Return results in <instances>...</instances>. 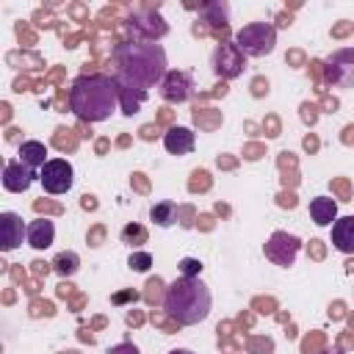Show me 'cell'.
I'll use <instances>...</instances> for the list:
<instances>
[{
    "label": "cell",
    "mask_w": 354,
    "mask_h": 354,
    "mask_svg": "<svg viewBox=\"0 0 354 354\" xmlns=\"http://www.w3.org/2000/svg\"><path fill=\"white\" fill-rule=\"evenodd\" d=\"M113 61H116V77L113 80L119 86H130L138 91H147L155 83L160 86V80L166 75V53L160 44L124 41L113 50Z\"/></svg>",
    "instance_id": "1"
},
{
    "label": "cell",
    "mask_w": 354,
    "mask_h": 354,
    "mask_svg": "<svg viewBox=\"0 0 354 354\" xmlns=\"http://www.w3.org/2000/svg\"><path fill=\"white\" fill-rule=\"evenodd\" d=\"M119 105L116 80L108 75H80L69 88V111L83 122H102Z\"/></svg>",
    "instance_id": "2"
},
{
    "label": "cell",
    "mask_w": 354,
    "mask_h": 354,
    "mask_svg": "<svg viewBox=\"0 0 354 354\" xmlns=\"http://www.w3.org/2000/svg\"><path fill=\"white\" fill-rule=\"evenodd\" d=\"M210 304H213V296H210L207 285L196 277H180L163 293L166 315L171 321H177L180 326L205 321L210 315Z\"/></svg>",
    "instance_id": "3"
},
{
    "label": "cell",
    "mask_w": 354,
    "mask_h": 354,
    "mask_svg": "<svg viewBox=\"0 0 354 354\" xmlns=\"http://www.w3.org/2000/svg\"><path fill=\"white\" fill-rule=\"evenodd\" d=\"M235 44L243 55H252V58L268 55L277 44V28L271 22H249L235 33Z\"/></svg>",
    "instance_id": "4"
},
{
    "label": "cell",
    "mask_w": 354,
    "mask_h": 354,
    "mask_svg": "<svg viewBox=\"0 0 354 354\" xmlns=\"http://www.w3.org/2000/svg\"><path fill=\"white\" fill-rule=\"evenodd\" d=\"M324 77L329 86H354V50L351 47H340L335 50L326 64H324Z\"/></svg>",
    "instance_id": "5"
},
{
    "label": "cell",
    "mask_w": 354,
    "mask_h": 354,
    "mask_svg": "<svg viewBox=\"0 0 354 354\" xmlns=\"http://www.w3.org/2000/svg\"><path fill=\"white\" fill-rule=\"evenodd\" d=\"M39 180H41V185H44L47 194H66L72 188V183H75V171H72L69 160L53 158V160H47L41 166Z\"/></svg>",
    "instance_id": "6"
},
{
    "label": "cell",
    "mask_w": 354,
    "mask_h": 354,
    "mask_svg": "<svg viewBox=\"0 0 354 354\" xmlns=\"http://www.w3.org/2000/svg\"><path fill=\"white\" fill-rule=\"evenodd\" d=\"M243 61L246 55L238 50L235 41H221L216 50H213V72L224 80H232L243 72Z\"/></svg>",
    "instance_id": "7"
},
{
    "label": "cell",
    "mask_w": 354,
    "mask_h": 354,
    "mask_svg": "<svg viewBox=\"0 0 354 354\" xmlns=\"http://www.w3.org/2000/svg\"><path fill=\"white\" fill-rule=\"evenodd\" d=\"M299 249H301V241L296 238V235H288V232H274L271 238H268V243H266V257L271 260V263H277V266H293V260H296V254H299Z\"/></svg>",
    "instance_id": "8"
},
{
    "label": "cell",
    "mask_w": 354,
    "mask_h": 354,
    "mask_svg": "<svg viewBox=\"0 0 354 354\" xmlns=\"http://www.w3.org/2000/svg\"><path fill=\"white\" fill-rule=\"evenodd\" d=\"M191 91H194V80H191L188 72H177L174 69V72H166L163 80H160V97L166 102H171V105L185 102L191 97Z\"/></svg>",
    "instance_id": "9"
},
{
    "label": "cell",
    "mask_w": 354,
    "mask_h": 354,
    "mask_svg": "<svg viewBox=\"0 0 354 354\" xmlns=\"http://www.w3.org/2000/svg\"><path fill=\"white\" fill-rule=\"evenodd\" d=\"M22 232H28L22 227V216L6 210L0 213V243H3V252H11L22 243Z\"/></svg>",
    "instance_id": "10"
},
{
    "label": "cell",
    "mask_w": 354,
    "mask_h": 354,
    "mask_svg": "<svg viewBox=\"0 0 354 354\" xmlns=\"http://www.w3.org/2000/svg\"><path fill=\"white\" fill-rule=\"evenodd\" d=\"M33 177H36L33 169H28L25 163H17V160L6 163V169H3V185H6V191H14V194L28 191Z\"/></svg>",
    "instance_id": "11"
},
{
    "label": "cell",
    "mask_w": 354,
    "mask_h": 354,
    "mask_svg": "<svg viewBox=\"0 0 354 354\" xmlns=\"http://www.w3.org/2000/svg\"><path fill=\"white\" fill-rule=\"evenodd\" d=\"M163 147L171 155H188L194 149V130L191 127H180V124L169 127L163 133Z\"/></svg>",
    "instance_id": "12"
},
{
    "label": "cell",
    "mask_w": 354,
    "mask_h": 354,
    "mask_svg": "<svg viewBox=\"0 0 354 354\" xmlns=\"http://www.w3.org/2000/svg\"><path fill=\"white\" fill-rule=\"evenodd\" d=\"M332 243L343 254H354V216H343L332 224Z\"/></svg>",
    "instance_id": "13"
},
{
    "label": "cell",
    "mask_w": 354,
    "mask_h": 354,
    "mask_svg": "<svg viewBox=\"0 0 354 354\" xmlns=\"http://www.w3.org/2000/svg\"><path fill=\"white\" fill-rule=\"evenodd\" d=\"M28 243L33 246V249H47V246H53V238H55V224L44 216V218H36V221H30L28 224Z\"/></svg>",
    "instance_id": "14"
},
{
    "label": "cell",
    "mask_w": 354,
    "mask_h": 354,
    "mask_svg": "<svg viewBox=\"0 0 354 354\" xmlns=\"http://www.w3.org/2000/svg\"><path fill=\"white\" fill-rule=\"evenodd\" d=\"M130 28H133V33H138V36H144V39H160V36H166V30H169V25H166L158 14L133 17V19H130Z\"/></svg>",
    "instance_id": "15"
},
{
    "label": "cell",
    "mask_w": 354,
    "mask_h": 354,
    "mask_svg": "<svg viewBox=\"0 0 354 354\" xmlns=\"http://www.w3.org/2000/svg\"><path fill=\"white\" fill-rule=\"evenodd\" d=\"M310 216H313V221H315L318 227L335 224V221H337V205H335V199H329V196H315V199H310Z\"/></svg>",
    "instance_id": "16"
},
{
    "label": "cell",
    "mask_w": 354,
    "mask_h": 354,
    "mask_svg": "<svg viewBox=\"0 0 354 354\" xmlns=\"http://www.w3.org/2000/svg\"><path fill=\"white\" fill-rule=\"evenodd\" d=\"M19 163L28 169H41L47 163V147L41 141H22L19 144Z\"/></svg>",
    "instance_id": "17"
},
{
    "label": "cell",
    "mask_w": 354,
    "mask_h": 354,
    "mask_svg": "<svg viewBox=\"0 0 354 354\" xmlns=\"http://www.w3.org/2000/svg\"><path fill=\"white\" fill-rule=\"evenodd\" d=\"M116 88H119V97H122V113L133 116L138 111L141 100L147 97V91H138V88H130V86H119V83H116Z\"/></svg>",
    "instance_id": "18"
},
{
    "label": "cell",
    "mask_w": 354,
    "mask_h": 354,
    "mask_svg": "<svg viewBox=\"0 0 354 354\" xmlns=\"http://www.w3.org/2000/svg\"><path fill=\"white\" fill-rule=\"evenodd\" d=\"M177 205L174 202H158V205H152V210H149V216H152V221L158 224V227H169V224H174V218H177Z\"/></svg>",
    "instance_id": "19"
},
{
    "label": "cell",
    "mask_w": 354,
    "mask_h": 354,
    "mask_svg": "<svg viewBox=\"0 0 354 354\" xmlns=\"http://www.w3.org/2000/svg\"><path fill=\"white\" fill-rule=\"evenodd\" d=\"M53 268L61 274V277H72L77 268H80V257L75 252H58L55 260H53Z\"/></svg>",
    "instance_id": "20"
},
{
    "label": "cell",
    "mask_w": 354,
    "mask_h": 354,
    "mask_svg": "<svg viewBox=\"0 0 354 354\" xmlns=\"http://www.w3.org/2000/svg\"><path fill=\"white\" fill-rule=\"evenodd\" d=\"M202 14L213 25H221V28L227 25V3H207V6H202Z\"/></svg>",
    "instance_id": "21"
},
{
    "label": "cell",
    "mask_w": 354,
    "mask_h": 354,
    "mask_svg": "<svg viewBox=\"0 0 354 354\" xmlns=\"http://www.w3.org/2000/svg\"><path fill=\"white\" fill-rule=\"evenodd\" d=\"M122 241H124V243H130V246H138V243H144V241H147V232H144L141 227H133V224H130V227H124V230H122Z\"/></svg>",
    "instance_id": "22"
},
{
    "label": "cell",
    "mask_w": 354,
    "mask_h": 354,
    "mask_svg": "<svg viewBox=\"0 0 354 354\" xmlns=\"http://www.w3.org/2000/svg\"><path fill=\"white\" fill-rule=\"evenodd\" d=\"M127 266H130L133 271H147V268L152 266V254H149V252H133L130 260H127Z\"/></svg>",
    "instance_id": "23"
},
{
    "label": "cell",
    "mask_w": 354,
    "mask_h": 354,
    "mask_svg": "<svg viewBox=\"0 0 354 354\" xmlns=\"http://www.w3.org/2000/svg\"><path fill=\"white\" fill-rule=\"evenodd\" d=\"M207 111H210V108H196V111H194V122H196L199 127H216V124L221 122V116H218V113L207 116Z\"/></svg>",
    "instance_id": "24"
},
{
    "label": "cell",
    "mask_w": 354,
    "mask_h": 354,
    "mask_svg": "<svg viewBox=\"0 0 354 354\" xmlns=\"http://www.w3.org/2000/svg\"><path fill=\"white\" fill-rule=\"evenodd\" d=\"M55 147H58V149H72V147H75L72 130H66V127H58V130H55Z\"/></svg>",
    "instance_id": "25"
},
{
    "label": "cell",
    "mask_w": 354,
    "mask_h": 354,
    "mask_svg": "<svg viewBox=\"0 0 354 354\" xmlns=\"http://www.w3.org/2000/svg\"><path fill=\"white\" fill-rule=\"evenodd\" d=\"M180 271H183V277H196L202 271V263L194 257H185V260H180Z\"/></svg>",
    "instance_id": "26"
},
{
    "label": "cell",
    "mask_w": 354,
    "mask_h": 354,
    "mask_svg": "<svg viewBox=\"0 0 354 354\" xmlns=\"http://www.w3.org/2000/svg\"><path fill=\"white\" fill-rule=\"evenodd\" d=\"M249 348H252V351H263V354H271V351H274V343H271L268 337H254V340H249Z\"/></svg>",
    "instance_id": "27"
},
{
    "label": "cell",
    "mask_w": 354,
    "mask_h": 354,
    "mask_svg": "<svg viewBox=\"0 0 354 354\" xmlns=\"http://www.w3.org/2000/svg\"><path fill=\"white\" fill-rule=\"evenodd\" d=\"M210 185V180H207V171H194V180H191V191H205Z\"/></svg>",
    "instance_id": "28"
},
{
    "label": "cell",
    "mask_w": 354,
    "mask_h": 354,
    "mask_svg": "<svg viewBox=\"0 0 354 354\" xmlns=\"http://www.w3.org/2000/svg\"><path fill=\"white\" fill-rule=\"evenodd\" d=\"M147 288H149V290H147V301H155V299H158V288H163V282L155 277V279H149Z\"/></svg>",
    "instance_id": "29"
},
{
    "label": "cell",
    "mask_w": 354,
    "mask_h": 354,
    "mask_svg": "<svg viewBox=\"0 0 354 354\" xmlns=\"http://www.w3.org/2000/svg\"><path fill=\"white\" fill-rule=\"evenodd\" d=\"M108 354H138V348L130 346V343H122V346H113Z\"/></svg>",
    "instance_id": "30"
},
{
    "label": "cell",
    "mask_w": 354,
    "mask_h": 354,
    "mask_svg": "<svg viewBox=\"0 0 354 354\" xmlns=\"http://www.w3.org/2000/svg\"><path fill=\"white\" fill-rule=\"evenodd\" d=\"M39 313L53 315V304H50V301H44V304H41V301H36V304H33V315H39Z\"/></svg>",
    "instance_id": "31"
},
{
    "label": "cell",
    "mask_w": 354,
    "mask_h": 354,
    "mask_svg": "<svg viewBox=\"0 0 354 354\" xmlns=\"http://www.w3.org/2000/svg\"><path fill=\"white\" fill-rule=\"evenodd\" d=\"M30 266H33V274H36V277H41V274H47V271H50V268H47V263H41V260H33Z\"/></svg>",
    "instance_id": "32"
},
{
    "label": "cell",
    "mask_w": 354,
    "mask_h": 354,
    "mask_svg": "<svg viewBox=\"0 0 354 354\" xmlns=\"http://www.w3.org/2000/svg\"><path fill=\"white\" fill-rule=\"evenodd\" d=\"M252 88H254V94H257V97H260V94H263V91H268V83H266V80H260V77H257V80H254V83H252Z\"/></svg>",
    "instance_id": "33"
},
{
    "label": "cell",
    "mask_w": 354,
    "mask_h": 354,
    "mask_svg": "<svg viewBox=\"0 0 354 354\" xmlns=\"http://www.w3.org/2000/svg\"><path fill=\"white\" fill-rule=\"evenodd\" d=\"M343 133H346V136H343V141H346V144H351V141H354V124H348Z\"/></svg>",
    "instance_id": "34"
},
{
    "label": "cell",
    "mask_w": 354,
    "mask_h": 354,
    "mask_svg": "<svg viewBox=\"0 0 354 354\" xmlns=\"http://www.w3.org/2000/svg\"><path fill=\"white\" fill-rule=\"evenodd\" d=\"M124 299H136V293L130 290V293H116V296H113V301H116V304H119V301H124Z\"/></svg>",
    "instance_id": "35"
},
{
    "label": "cell",
    "mask_w": 354,
    "mask_h": 354,
    "mask_svg": "<svg viewBox=\"0 0 354 354\" xmlns=\"http://www.w3.org/2000/svg\"><path fill=\"white\" fill-rule=\"evenodd\" d=\"M97 202H94V196H83V207H94Z\"/></svg>",
    "instance_id": "36"
},
{
    "label": "cell",
    "mask_w": 354,
    "mask_h": 354,
    "mask_svg": "<svg viewBox=\"0 0 354 354\" xmlns=\"http://www.w3.org/2000/svg\"><path fill=\"white\" fill-rule=\"evenodd\" d=\"M169 354H194V351H188V348H171Z\"/></svg>",
    "instance_id": "37"
},
{
    "label": "cell",
    "mask_w": 354,
    "mask_h": 354,
    "mask_svg": "<svg viewBox=\"0 0 354 354\" xmlns=\"http://www.w3.org/2000/svg\"><path fill=\"white\" fill-rule=\"evenodd\" d=\"M321 354H343V351H321Z\"/></svg>",
    "instance_id": "38"
},
{
    "label": "cell",
    "mask_w": 354,
    "mask_h": 354,
    "mask_svg": "<svg viewBox=\"0 0 354 354\" xmlns=\"http://www.w3.org/2000/svg\"><path fill=\"white\" fill-rule=\"evenodd\" d=\"M69 354H75V351H69Z\"/></svg>",
    "instance_id": "39"
}]
</instances>
